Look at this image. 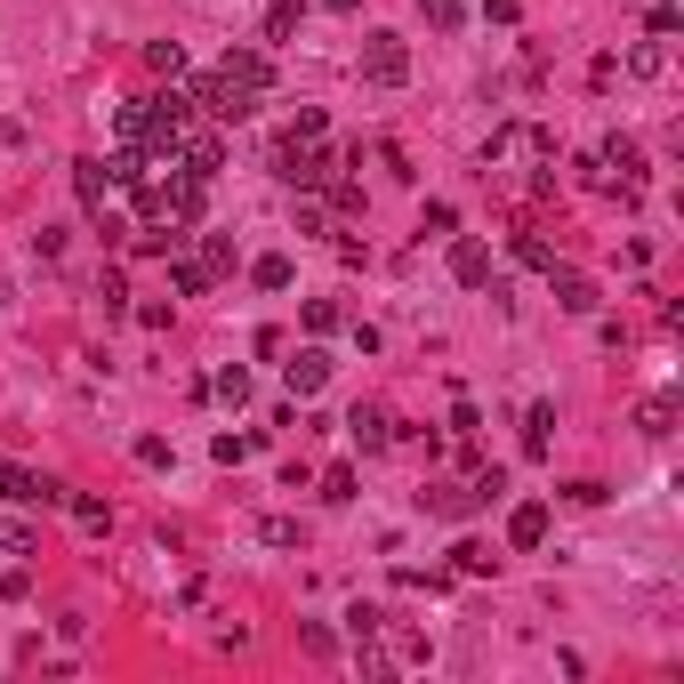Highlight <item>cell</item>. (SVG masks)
I'll return each mask as SVG.
<instances>
[{"label": "cell", "instance_id": "6da1fadb", "mask_svg": "<svg viewBox=\"0 0 684 684\" xmlns=\"http://www.w3.org/2000/svg\"><path fill=\"white\" fill-rule=\"evenodd\" d=\"M185 97H194V113H210V121H251L258 113V89H242V81H225V73H201Z\"/></svg>", "mask_w": 684, "mask_h": 684}, {"label": "cell", "instance_id": "7a4b0ae2", "mask_svg": "<svg viewBox=\"0 0 684 684\" xmlns=\"http://www.w3.org/2000/svg\"><path fill=\"white\" fill-rule=\"evenodd\" d=\"M330 170H339V154H330V145H306V137H290L282 154H274V178H282V185H298V194H315Z\"/></svg>", "mask_w": 684, "mask_h": 684}, {"label": "cell", "instance_id": "3957f363", "mask_svg": "<svg viewBox=\"0 0 684 684\" xmlns=\"http://www.w3.org/2000/svg\"><path fill=\"white\" fill-rule=\"evenodd\" d=\"M363 81H379V89H403L411 81V49L395 33H363Z\"/></svg>", "mask_w": 684, "mask_h": 684}, {"label": "cell", "instance_id": "277c9868", "mask_svg": "<svg viewBox=\"0 0 684 684\" xmlns=\"http://www.w3.org/2000/svg\"><path fill=\"white\" fill-rule=\"evenodd\" d=\"M218 73H225V81H242V89H258V97L274 89V57H266V49H251V40H234V49L218 57Z\"/></svg>", "mask_w": 684, "mask_h": 684}, {"label": "cell", "instance_id": "5b68a950", "mask_svg": "<svg viewBox=\"0 0 684 684\" xmlns=\"http://www.w3.org/2000/svg\"><path fill=\"white\" fill-rule=\"evenodd\" d=\"M0 500H9V508H57V500H65V491H57V484H40L33 467L0 460Z\"/></svg>", "mask_w": 684, "mask_h": 684}, {"label": "cell", "instance_id": "8992f818", "mask_svg": "<svg viewBox=\"0 0 684 684\" xmlns=\"http://www.w3.org/2000/svg\"><path fill=\"white\" fill-rule=\"evenodd\" d=\"M548 282H555V306H564V315H596V306H604V290L588 274H572V266H548Z\"/></svg>", "mask_w": 684, "mask_h": 684}, {"label": "cell", "instance_id": "52a82bcc", "mask_svg": "<svg viewBox=\"0 0 684 684\" xmlns=\"http://www.w3.org/2000/svg\"><path fill=\"white\" fill-rule=\"evenodd\" d=\"M451 282H460V290H484V282H491V251H484L475 234L451 242Z\"/></svg>", "mask_w": 684, "mask_h": 684}, {"label": "cell", "instance_id": "ba28073f", "mask_svg": "<svg viewBox=\"0 0 684 684\" xmlns=\"http://www.w3.org/2000/svg\"><path fill=\"white\" fill-rule=\"evenodd\" d=\"M282 379H290V395H322L330 387V355L322 346H298V363H282Z\"/></svg>", "mask_w": 684, "mask_h": 684}, {"label": "cell", "instance_id": "9c48e42d", "mask_svg": "<svg viewBox=\"0 0 684 684\" xmlns=\"http://www.w3.org/2000/svg\"><path fill=\"white\" fill-rule=\"evenodd\" d=\"M346 435H355V451H387V443H395V419L370 411V403H355V411H346Z\"/></svg>", "mask_w": 684, "mask_h": 684}, {"label": "cell", "instance_id": "30bf717a", "mask_svg": "<svg viewBox=\"0 0 684 684\" xmlns=\"http://www.w3.org/2000/svg\"><path fill=\"white\" fill-rule=\"evenodd\" d=\"M73 194H81V210H89V218H106L113 170H106V161H73Z\"/></svg>", "mask_w": 684, "mask_h": 684}, {"label": "cell", "instance_id": "8fae6325", "mask_svg": "<svg viewBox=\"0 0 684 684\" xmlns=\"http://www.w3.org/2000/svg\"><path fill=\"white\" fill-rule=\"evenodd\" d=\"M540 540H548V508L524 500V508L508 515V548H540Z\"/></svg>", "mask_w": 684, "mask_h": 684}, {"label": "cell", "instance_id": "7c38bea8", "mask_svg": "<svg viewBox=\"0 0 684 684\" xmlns=\"http://www.w3.org/2000/svg\"><path fill=\"white\" fill-rule=\"evenodd\" d=\"M596 161H604V170H620V185L645 178V154H636V137H604V154H596Z\"/></svg>", "mask_w": 684, "mask_h": 684}, {"label": "cell", "instance_id": "4fadbf2b", "mask_svg": "<svg viewBox=\"0 0 684 684\" xmlns=\"http://www.w3.org/2000/svg\"><path fill=\"white\" fill-rule=\"evenodd\" d=\"M628 73H636V81H660V73H669V40H652V33H645V40L628 49Z\"/></svg>", "mask_w": 684, "mask_h": 684}, {"label": "cell", "instance_id": "5bb4252c", "mask_svg": "<svg viewBox=\"0 0 684 684\" xmlns=\"http://www.w3.org/2000/svg\"><path fill=\"white\" fill-rule=\"evenodd\" d=\"M548 435H555V403H532L524 411V451L532 460H548Z\"/></svg>", "mask_w": 684, "mask_h": 684}, {"label": "cell", "instance_id": "9a60e30c", "mask_svg": "<svg viewBox=\"0 0 684 684\" xmlns=\"http://www.w3.org/2000/svg\"><path fill=\"white\" fill-rule=\"evenodd\" d=\"M636 427H645L652 443H660V435H676V395H645V411H636Z\"/></svg>", "mask_w": 684, "mask_h": 684}, {"label": "cell", "instance_id": "2e32d148", "mask_svg": "<svg viewBox=\"0 0 684 684\" xmlns=\"http://www.w3.org/2000/svg\"><path fill=\"white\" fill-rule=\"evenodd\" d=\"M508 251H515V266H532V274H548V266H555V251H548V234H532V225H524V234H515V242H508Z\"/></svg>", "mask_w": 684, "mask_h": 684}, {"label": "cell", "instance_id": "e0dca14e", "mask_svg": "<svg viewBox=\"0 0 684 684\" xmlns=\"http://www.w3.org/2000/svg\"><path fill=\"white\" fill-rule=\"evenodd\" d=\"M451 564H460L467 579H491V572H500V555H491L484 540H460V548H451Z\"/></svg>", "mask_w": 684, "mask_h": 684}, {"label": "cell", "instance_id": "ac0fdd59", "mask_svg": "<svg viewBox=\"0 0 684 684\" xmlns=\"http://www.w3.org/2000/svg\"><path fill=\"white\" fill-rule=\"evenodd\" d=\"M0 555H40V532L16 524V515H0Z\"/></svg>", "mask_w": 684, "mask_h": 684}, {"label": "cell", "instance_id": "d6986e66", "mask_svg": "<svg viewBox=\"0 0 684 684\" xmlns=\"http://www.w3.org/2000/svg\"><path fill=\"white\" fill-rule=\"evenodd\" d=\"M322 210H339V218H363V185H346V178H322Z\"/></svg>", "mask_w": 684, "mask_h": 684}, {"label": "cell", "instance_id": "ffe728a7", "mask_svg": "<svg viewBox=\"0 0 684 684\" xmlns=\"http://www.w3.org/2000/svg\"><path fill=\"white\" fill-rule=\"evenodd\" d=\"M210 395H225V403L242 411V403H251V370H242V363H225L218 379H210Z\"/></svg>", "mask_w": 684, "mask_h": 684}, {"label": "cell", "instance_id": "44dd1931", "mask_svg": "<svg viewBox=\"0 0 684 684\" xmlns=\"http://www.w3.org/2000/svg\"><path fill=\"white\" fill-rule=\"evenodd\" d=\"M145 65H154L161 81H178L185 73V49H178V40H145Z\"/></svg>", "mask_w": 684, "mask_h": 684}, {"label": "cell", "instance_id": "7402d4cb", "mask_svg": "<svg viewBox=\"0 0 684 684\" xmlns=\"http://www.w3.org/2000/svg\"><path fill=\"white\" fill-rule=\"evenodd\" d=\"M298 16H306V0H274V9H266V40H290Z\"/></svg>", "mask_w": 684, "mask_h": 684}, {"label": "cell", "instance_id": "603a6c76", "mask_svg": "<svg viewBox=\"0 0 684 684\" xmlns=\"http://www.w3.org/2000/svg\"><path fill=\"white\" fill-rule=\"evenodd\" d=\"M419 508H427V515H467V491H451V484H427V491H419Z\"/></svg>", "mask_w": 684, "mask_h": 684}, {"label": "cell", "instance_id": "cb8c5ba5", "mask_svg": "<svg viewBox=\"0 0 684 684\" xmlns=\"http://www.w3.org/2000/svg\"><path fill=\"white\" fill-rule=\"evenodd\" d=\"M491 500H508V475H500V467H484V475L467 484V508H491Z\"/></svg>", "mask_w": 684, "mask_h": 684}, {"label": "cell", "instance_id": "d4e9b609", "mask_svg": "<svg viewBox=\"0 0 684 684\" xmlns=\"http://www.w3.org/2000/svg\"><path fill=\"white\" fill-rule=\"evenodd\" d=\"M170 282L185 290V298H201V290H210V266H201V258H178V266H170Z\"/></svg>", "mask_w": 684, "mask_h": 684}, {"label": "cell", "instance_id": "484cf974", "mask_svg": "<svg viewBox=\"0 0 684 684\" xmlns=\"http://www.w3.org/2000/svg\"><path fill=\"white\" fill-rule=\"evenodd\" d=\"M65 508H73V524H81V532H106V524H113V508H106V500H89V491H81V500H65Z\"/></svg>", "mask_w": 684, "mask_h": 684}, {"label": "cell", "instance_id": "4316f807", "mask_svg": "<svg viewBox=\"0 0 684 684\" xmlns=\"http://www.w3.org/2000/svg\"><path fill=\"white\" fill-rule=\"evenodd\" d=\"M379 628H387V612H379V604H355V612H346V636H355V645H370Z\"/></svg>", "mask_w": 684, "mask_h": 684}, {"label": "cell", "instance_id": "83f0119b", "mask_svg": "<svg viewBox=\"0 0 684 684\" xmlns=\"http://www.w3.org/2000/svg\"><path fill=\"white\" fill-rule=\"evenodd\" d=\"M258 540H266V548H298V515H266Z\"/></svg>", "mask_w": 684, "mask_h": 684}, {"label": "cell", "instance_id": "f1b7e54d", "mask_svg": "<svg viewBox=\"0 0 684 684\" xmlns=\"http://www.w3.org/2000/svg\"><path fill=\"white\" fill-rule=\"evenodd\" d=\"M251 451H258L251 435H218V443H210V460H218V467H242V460H251Z\"/></svg>", "mask_w": 684, "mask_h": 684}, {"label": "cell", "instance_id": "f546056e", "mask_svg": "<svg viewBox=\"0 0 684 684\" xmlns=\"http://www.w3.org/2000/svg\"><path fill=\"white\" fill-rule=\"evenodd\" d=\"M251 282H258V290H290V258H282V251H274V258H258V266H251Z\"/></svg>", "mask_w": 684, "mask_h": 684}, {"label": "cell", "instance_id": "4dcf8cb0", "mask_svg": "<svg viewBox=\"0 0 684 684\" xmlns=\"http://www.w3.org/2000/svg\"><path fill=\"white\" fill-rule=\"evenodd\" d=\"M346 315H339V306H330V298H306V330H315V339H330V330H339Z\"/></svg>", "mask_w": 684, "mask_h": 684}, {"label": "cell", "instance_id": "1f68e13d", "mask_svg": "<svg viewBox=\"0 0 684 684\" xmlns=\"http://www.w3.org/2000/svg\"><path fill=\"white\" fill-rule=\"evenodd\" d=\"M322 500H330V508L355 500V467H330V475H322Z\"/></svg>", "mask_w": 684, "mask_h": 684}, {"label": "cell", "instance_id": "d6a6232c", "mask_svg": "<svg viewBox=\"0 0 684 684\" xmlns=\"http://www.w3.org/2000/svg\"><path fill=\"white\" fill-rule=\"evenodd\" d=\"M564 500H572V508H596V500H612V491L596 484V475H579V484H564Z\"/></svg>", "mask_w": 684, "mask_h": 684}, {"label": "cell", "instance_id": "836d02e7", "mask_svg": "<svg viewBox=\"0 0 684 684\" xmlns=\"http://www.w3.org/2000/svg\"><path fill=\"white\" fill-rule=\"evenodd\" d=\"M97 298H106V315H121V306H130V282H121V274H97Z\"/></svg>", "mask_w": 684, "mask_h": 684}, {"label": "cell", "instance_id": "e575fe53", "mask_svg": "<svg viewBox=\"0 0 684 684\" xmlns=\"http://www.w3.org/2000/svg\"><path fill=\"white\" fill-rule=\"evenodd\" d=\"M0 596H9V604H25V596H33V572H25V555H16V572L0 579Z\"/></svg>", "mask_w": 684, "mask_h": 684}, {"label": "cell", "instance_id": "d590c367", "mask_svg": "<svg viewBox=\"0 0 684 684\" xmlns=\"http://www.w3.org/2000/svg\"><path fill=\"white\" fill-rule=\"evenodd\" d=\"M419 16H427V25H443V33H451V25H460V0H419Z\"/></svg>", "mask_w": 684, "mask_h": 684}, {"label": "cell", "instance_id": "8d00e7d4", "mask_svg": "<svg viewBox=\"0 0 684 684\" xmlns=\"http://www.w3.org/2000/svg\"><path fill=\"white\" fill-rule=\"evenodd\" d=\"M137 467H170V443H161V435H137Z\"/></svg>", "mask_w": 684, "mask_h": 684}, {"label": "cell", "instance_id": "74e56055", "mask_svg": "<svg viewBox=\"0 0 684 684\" xmlns=\"http://www.w3.org/2000/svg\"><path fill=\"white\" fill-rule=\"evenodd\" d=\"M451 225H460V210H451V201H427V225H419V234H451Z\"/></svg>", "mask_w": 684, "mask_h": 684}, {"label": "cell", "instance_id": "f35d334b", "mask_svg": "<svg viewBox=\"0 0 684 684\" xmlns=\"http://www.w3.org/2000/svg\"><path fill=\"white\" fill-rule=\"evenodd\" d=\"M322 218H330L322 201H315V194H298V234H322Z\"/></svg>", "mask_w": 684, "mask_h": 684}, {"label": "cell", "instance_id": "ab89813d", "mask_svg": "<svg viewBox=\"0 0 684 684\" xmlns=\"http://www.w3.org/2000/svg\"><path fill=\"white\" fill-rule=\"evenodd\" d=\"M475 427H484V411H475V403L460 395V403H451V435H475Z\"/></svg>", "mask_w": 684, "mask_h": 684}, {"label": "cell", "instance_id": "60d3db41", "mask_svg": "<svg viewBox=\"0 0 684 684\" xmlns=\"http://www.w3.org/2000/svg\"><path fill=\"white\" fill-rule=\"evenodd\" d=\"M290 137H306V145H322V106H298V130Z\"/></svg>", "mask_w": 684, "mask_h": 684}, {"label": "cell", "instance_id": "b9f144b4", "mask_svg": "<svg viewBox=\"0 0 684 684\" xmlns=\"http://www.w3.org/2000/svg\"><path fill=\"white\" fill-rule=\"evenodd\" d=\"M322 9H330V16H355V9H363V0H322Z\"/></svg>", "mask_w": 684, "mask_h": 684}, {"label": "cell", "instance_id": "7bdbcfd3", "mask_svg": "<svg viewBox=\"0 0 684 684\" xmlns=\"http://www.w3.org/2000/svg\"><path fill=\"white\" fill-rule=\"evenodd\" d=\"M652 9H684V0H652Z\"/></svg>", "mask_w": 684, "mask_h": 684}]
</instances>
